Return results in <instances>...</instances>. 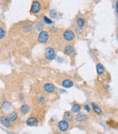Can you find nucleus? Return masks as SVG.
I'll list each match as a JSON object with an SVG mask.
<instances>
[{
    "instance_id": "nucleus-1",
    "label": "nucleus",
    "mask_w": 118,
    "mask_h": 134,
    "mask_svg": "<svg viewBox=\"0 0 118 134\" xmlns=\"http://www.w3.org/2000/svg\"><path fill=\"white\" fill-rule=\"evenodd\" d=\"M37 40L39 43H42V44H46L49 40V33L46 30H42V31L39 32L38 37H37Z\"/></svg>"
},
{
    "instance_id": "nucleus-2",
    "label": "nucleus",
    "mask_w": 118,
    "mask_h": 134,
    "mask_svg": "<svg viewBox=\"0 0 118 134\" xmlns=\"http://www.w3.org/2000/svg\"><path fill=\"white\" fill-rule=\"evenodd\" d=\"M45 58H46L49 61H52L54 60L55 58H57V54H55V51L53 48L49 47V48H46L45 49Z\"/></svg>"
},
{
    "instance_id": "nucleus-3",
    "label": "nucleus",
    "mask_w": 118,
    "mask_h": 134,
    "mask_svg": "<svg viewBox=\"0 0 118 134\" xmlns=\"http://www.w3.org/2000/svg\"><path fill=\"white\" fill-rule=\"evenodd\" d=\"M63 37L67 42H72L76 37V33L71 29H66L63 32Z\"/></svg>"
},
{
    "instance_id": "nucleus-4",
    "label": "nucleus",
    "mask_w": 118,
    "mask_h": 134,
    "mask_svg": "<svg viewBox=\"0 0 118 134\" xmlns=\"http://www.w3.org/2000/svg\"><path fill=\"white\" fill-rule=\"evenodd\" d=\"M41 9H42V5H41V2L39 1H33L31 5V8H30V11H31L32 14H38L40 13Z\"/></svg>"
},
{
    "instance_id": "nucleus-5",
    "label": "nucleus",
    "mask_w": 118,
    "mask_h": 134,
    "mask_svg": "<svg viewBox=\"0 0 118 134\" xmlns=\"http://www.w3.org/2000/svg\"><path fill=\"white\" fill-rule=\"evenodd\" d=\"M69 127H70V124L64 120H60L58 123H57V128H58V130L60 131H62V132H65V131H67L69 130Z\"/></svg>"
},
{
    "instance_id": "nucleus-6",
    "label": "nucleus",
    "mask_w": 118,
    "mask_h": 134,
    "mask_svg": "<svg viewBox=\"0 0 118 134\" xmlns=\"http://www.w3.org/2000/svg\"><path fill=\"white\" fill-rule=\"evenodd\" d=\"M43 88H44V91L46 93H54L55 91V87L53 83H50V82H47V83H45L44 86H43Z\"/></svg>"
},
{
    "instance_id": "nucleus-7",
    "label": "nucleus",
    "mask_w": 118,
    "mask_h": 134,
    "mask_svg": "<svg viewBox=\"0 0 118 134\" xmlns=\"http://www.w3.org/2000/svg\"><path fill=\"white\" fill-rule=\"evenodd\" d=\"M74 119H76V121L79 122V123H83V122H85V121H87V120H88L89 117L87 116L86 114L83 113V112H78L77 114L76 115Z\"/></svg>"
},
{
    "instance_id": "nucleus-8",
    "label": "nucleus",
    "mask_w": 118,
    "mask_h": 134,
    "mask_svg": "<svg viewBox=\"0 0 118 134\" xmlns=\"http://www.w3.org/2000/svg\"><path fill=\"white\" fill-rule=\"evenodd\" d=\"M38 122H39V120H38V118H37V117L31 116L27 119L26 123H27V125L29 126V127H35V126L38 125Z\"/></svg>"
},
{
    "instance_id": "nucleus-9",
    "label": "nucleus",
    "mask_w": 118,
    "mask_h": 134,
    "mask_svg": "<svg viewBox=\"0 0 118 134\" xmlns=\"http://www.w3.org/2000/svg\"><path fill=\"white\" fill-rule=\"evenodd\" d=\"M0 123L5 128H12V124L9 121L7 116H5V115H1L0 116Z\"/></svg>"
},
{
    "instance_id": "nucleus-10",
    "label": "nucleus",
    "mask_w": 118,
    "mask_h": 134,
    "mask_svg": "<svg viewBox=\"0 0 118 134\" xmlns=\"http://www.w3.org/2000/svg\"><path fill=\"white\" fill-rule=\"evenodd\" d=\"M7 118H8L9 121H10L11 123H15V122H16L18 120V114H17V112H16V110H15V111H11V112L9 113L8 115H7Z\"/></svg>"
},
{
    "instance_id": "nucleus-11",
    "label": "nucleus",
    "mask_w": 118,
    "mask_h": 134,
    "mask_svg": "<svg viewBox=\"0 0 118 134\" xmlns=\"http://www.w3.org/2000/svg\"><path fill=\"white\" fill-rule=\"evenodd\" d=\"M29 111H30V107L27 104H26V103L25 104H22L19 108V112L22 116L27 115L29 113Z\"/></svg>"
},
{
    "instance_id": "nucleus-12",
    "label": "nucleus",
    "mask_w": 118,
    "mask_h": 134,
    "mask_svg": "<svg viewBox=\"0 0 118 134\" xmlns=\"http://www.w3.org/2000/svg\"><path fill=\"white\" fill-rule=\"evenodd\" d=\"M74 52V47L73 45H66L64 48V53L67 56H70L71 54H73Z\"/></svg>"
},
{
    "instance_id": "nucleus-13",
    "label": "nucleus",
    "mask_w": 118,
    "mask_h": 134,
    "mask_svg": "<svg viewBox=\"0 0 118 134\" xmlns=\"http://www.w3.org/2000/svg\"><path fill=\"white\" fill-rule=\"evenodd\" d=\"M73 120H74L73 113L71 111H65V114H64V120H65V121H67L69 123V122L73 121Z\"/></svg>"
},
{
    "instance_id": "nucleus-14",
    "label": "nucleus",
    "mask_w": 118,
    "mask_h": 134,
    "mask_svg": "<svg viewBox=\"0 0 118 134\" xmlns=\"http://www.w3.org/2000/svg\"><path fill=\"white\" fill-rule=\"evenodd\" d=\"M62 86H63L64 88H72V87L74 86V81H72L71 80H68V79H66V80H64L63 81H62Z\"/></svg>"
},
{
    "instance_id": "nucleus-15",
    "label": "nucleus",
    "mask_w": 118,
    "mask_h": 134,
    "mask_svg": "<svg viewBox=\"0 0 118 134\" xmlns=\"http://www.w3.org/2000/svg\"><path fill=\"white\" fill-rule=\"evenodd\" d=\"M76 26H77L78 28H81V29H82V28L85 26V20L84 19L82 16H79V18H76Z\"/></svg>"
},
{
    "instance_id": "nucleus-16",
    "label": "nucleus",
    "mask_w": 118,
    "mask_h": 134,
    "mask_svg": "<svg viewBox=\"0 0 118 134\" xmlns=\"http://www.w3.org/2000/svg\"><path fill=\"white\" fill-rule=\"evenodd\" d=\"M82 109V106L80 104H78V103L74 102L72 104V108H71V112L72 113H78L80 112V110H81Z\"/></svg>"
},
{
    "instance_id": "nucleus-17",
    "label": "nucleus",
    "mask_w": 118,
    "mask_h": 134,
    "mask_svg": "<svg viewBox=\"0 0 118 134\" xmlns=\"http://www.w3.org/2000/svg\"><path fill=\"white\" fill-rule=\"evenodd\" d=\"M92 108H93V110L95 111V113H96V114H98V115H101V114H103V110H102V109H101L100 107L98 106V105L96 104V103H95V102H92Z\"/></svg>"
},
{
    "instance_id": "nucleus-18",
    "label": "nucleus",
    "mask_w": 118,
    "mask_h": 134,
    "mask_svg": "<svg viewBox=\"0 0 118 134\" xmlns=\"http://www.w3.org/2000/svg\"><path fill=\"white\" fill-rule=\"evenodd\" d=\"M96 72L99 76H101V75H103L105 72V69H104V67L101 63H98L96 65Z\"/></svg>"
},
{
    "instance_id": "nucleus-19",
    "label": "nucleus",
    "mask_w": 118,
    "mask_h": 134,
    "mask_svg": "<svg viewBox=\"0 0 118 134\" xmlns=\"http://www.w3.org/2000/svg\"><path fill=\"white\" fill-rule=\"evenodd\" d=\"M32 29H33V24L32 23H27V25H25L22 28V31L24 32V33H30V32L32 31Z\"/></svg>"
},
{
    "instance_id": "nucleus-20",
    "label": "nucleus",
    "mask_w": 118,
    "mask_h": 134,
    "mask_svg": "<svg viewBox=\"0 0 118 134\" xmlns=\"http://www.w3.org/2000/svg\"><path fill=\"white\" fill-rule=\"evenodd\" d=\"M11 108V103L10 102H8V101H4L3 103H2V106H1V109H3V110H5V111H7V110H8L9 109Z\"/></svg>"
},
{
    "instance_id": "nucleus-21",
    "label": "nucleus",
    "mask_w": 118,
    "mask_h": 134,
    "mask_svg": "<svg viewBox=\"0 0 118 134\" xmlns=\"http://www.w3.org/2000/svg\"><path fill=\"white\" fill-rule=\"evenodd\" d=\"M37 102L40 105H45L46 103V98L45 95H41L37 98Z\"/></svg>"
},
{
    "instance_id": "nucleus-22",
    "label": "nucleus",
    "mask_w": 118,
    "mask_h": 134,
    "mask_svg": "<svg viewBox=\"0 0 118 134\" xmlns=\"http://www.w3.org/2000/svg\"><path fill=\"white\" fill-rule=\"evenodd\" d=\"M45 27V24L43 22H36L35 24V30L37 31H42Z\"/></svg>"
},
{
    "instance_id": "nucleus-23",
    "label": "nucleus",
    "mask_w": 118,
    "mask_h": 134,
    "mask_svg": "<svg viewBox=\"0 0 118 134\" xmlns=\"http://www.w3.org/2000/svg\"><path fill=\"white\" fill-rule=\"evenodd\" d=\"M43 20H44L45 23L47 24V25H51V24H53V21H52L51 18H47V16H43Z\"/></svg>"
},
{
    "instance_id": "nucleus-24",
    "label": "nucleus",
    "mask_w": 118,
    "mask_h": 134,
    "mask_svg": "<svg viewBox=\"0 0 118 134\" xmlns=\"http://www.w3.org/2000/svg\"><path fill=\"white\" fill-rule=\"evenodd\" d=\"M50 18H53V19H55V18H57V11H55V10L50 11Z\"/></svg>"
},
{
    "instance_id": "nucleus-25",
    "label": "nucleus",
    "mask_w": 118,
    "mask_h": 134,
    "mask_svg": "<svg viewBox=\"0 0 118 134\" xmlns=\"http://www.w3.org/2000/svg\"><path fill=\"white\" fill-rule=\"evenodd\" d=\"M5 37V30L2 27H0V39H3Z\"/></svg>"
},
{
    "instance_id": "nucleus-26",
    "label": "nucleus",
    "mask_w": 118,
    "mask_h": 134,
    "mask_svg": "<svg viewBox=\"0 0 118 134\" xmlns=\"http://www.w3.org/2000/svg\"><path fill=\"white\" fill-rule=\"evenodd\" d=\"M84 109H85V110H86L87 112H90V111H91V109H90L89 105H85V106H84Z\"/></svg>"
},
{
    "instance_id": "nucleus-27",
    "label": "nucleus",
    "mask_w": 118,
    "mask_h": 134,
    "mask_svg": "<svg viewBox=\"0 0 118 134\" xmlns=\"http://www.w3.org/2000/svg\"><path fill=\"white\" fill-rule=\"evenodd\" d=\"M24 98H25V96H24V94L23 93H20V95H19V99L20 100H24Z\"/></svg>"
},
{
    "instance_id": "nucleus-28",
    "label": "nucleus",
    "mask_w": 118,
    "mask_h": 134,
    "mask_svg": "<svg viewBox=\"0 0 118 134\" xmlns=\"http://www.w3.org/2000/svg\"><path fill=\"white\" fill-rule=\"evenodd\" d=\"M115 11H116V13H118V1L115 2Z\"/></svg>"
}]
</instances>
